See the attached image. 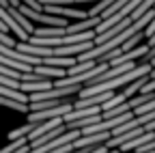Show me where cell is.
I'll list each match as a JSON object with an SVG mask.
<instances>
[{
    "label": "cell",
    "instance_id": "obj_6",
    "mask_svg": "<svg viewBox=\"0 0 155 153\" xmlns=\"http://www.w3.org/2000/svg\"><path fill=\"white\" fill-rule=\"evenodd\" d=\"M147 82H149V73H147V75H142V78H138V80H134V82H129V84L121 91V95H123L125 99H129V97H134V95H138V93H140V88H142Z\"/></svg>",
    "mask_w": 155,
    "mask_h": 153
},
{
    "label": "cell",
    "instance_id": "obj_2",
    "mask_svg": "<svg viewBox=\"0 0 155 153\" xmlns=\"http://www.w3.org/2000/svg\"><path fill=\"white\" fill-rule=\"evenodd\" d=\"M110 138V131H101V134H88V136H80L73 142V149H91L97 145H106V140Z\"/></svg>",
    "mask_w": 155,
    "mask_h": 153
},
{
    "label": "cell",
    "instance_id": "obj_1",
    "mask_svg": "<svg viewBox=\"0 0 155 153\" xmlns=\"http://www.w3.org/2000/svg\"><path fill=\"white\" fill-rule=\"evenodd\" d=\"M43 7V13L48 15H61V17H73V20H86L88 13L86 11H80V9H71V7H56V5H41Z\"/></svg>",
    "mask_w": 155,
    "mask_h": 153
},
{
    "label": "cell",
    "instance_id": "obj_3",
    "mask_svg": "<svg viewBox=\"0 0 155 153\" xmlns=\"http://www.w3.org/2000/svg\"><path fill=\"white\" fill-rule=\"evenodd\" d=\"M129 24H131V20H129V17H125L123 22H119V24H114V26H112V28H108L106 32H101V35H97L95 39H93V43H95V45H99V43H104V41L112 39L114 35H119V32H123V30H125V28H127Z\"/></svg>",
    "mask_w": 155,
    "mask_h": 153
},
{
    "label": "cell",
    "instance_id": "obj_8",
    "mask_svg": "<svg viewBox=\"0 0 155 153\" xmlns=\"http://www.w3.org/2000/svg\"><path fill=\"white\" fill-rule=\"evenodd\" d=\"M95 65H99V63H97V61H82V63H75L73 67H69V69H67V75H78V73H84V71L93 69Z\"/></svg>",
    "mask_w": 155,
    "mask_h": 153
},
{
    "label": "cell",
    "instance_id": "obj_5",
    "mask_svg": "<svg viewBox=\"0 0 155 153\" xmlns=\"http://www.w3.org/2000/svg\"><path fill=\"white\" fill-rule=\"evenodd\" d=\"M32 71H35L37 75H41V78H48V80H58V78H65V75H67V69L45 67V65H37Z\"/></svg>",
    "mask_w": 155,
    "mask_h": 153
},
{
    "label": "cell",
    "instance_id": "obj_12",
    "mask_svg": "<svg viewBox=\"0 0 155 153\" xmlns=\"http://www.w3.org/2000/svg\"><path fill=\"white\" fill-rule=\"evenodd\" d=\"M75 149H73V142H69V145H63V147H58V149H54V151H48V153H73Z\"/></svg>",
    "mask_w": 155,
    "mask_h": 153
},
{
    "label": "cell",
    "instance_id": "obj_7",
    "mask_svg": "<svg viewBox=\"0 0 155 153\" xmlns=\"http://www.w3.org/2000/svg\"><path fill=\"white\" fill-rule=\"evenodd\" d=\"M7 11H9V15L13 17V20H15V22H17L19 26H22V30H24L26 35H32V30H35V26H32V22H30V20H26V17H24L22 13H19L17 9H13V7H9Z\"/></svg>",
    "mask_w": 155,
    "mask_h": 153
},
{
    "label": "cell",
    "instance_id": "obj_10",
    "mask_svg": "<svg viewBox=\"0 0 155 153\" xmlns=\"http://www.w3.org/2000/svg\"><path fill=\"white\" fill-rule=\"evenodd\" d=\"M142 39H144V35H142V32H136L134 37H129V39L121 45V52H129V50H134L136 45H140V41H142Z\"/></svg>",
    "mask_w": 155,
    "mask_h": 153
},
{
    "label": "cell",
    "instance_id": "obj_9",
    "mask_svg": "<svg viewBox=\"0 0 155 153\" xmlns=\"http://www.w3.org/2000/svg\"><path fill=\"white\" fill-rule=\"evenodd\" d=\"M125 5H127V0H114V2H112V5H110V7H108V9L101 13V15H99V17H101V22H104V20H108V17H112L116 11H119V9H123Z\"/></svg>",
    "mask_w": 155,
    "mask_h": 153
},
{
    "label": "cell",
    "instance_id": "obj_4",
    "mask_svg": "<svg viewBox=\"0 0 155 153\" xmlns=\"http://www.w3.org/2000/svg\"><path fill=\"white\" fill-rule=\"evenodd\" d=\"M67 131V127H65V123L63 125H58V127H54V129H50L48 134H43V136H39L37 140H32V142H28V147H30V151L32 149H39V147H43V145H48L50 140H54V138H58L61 134H65Z\"/></svg>",
    "mask_w": 155,
    "mask_h": 153
},
{
    "label": "cell",
    "instance_id": "obj_11",
    "mask_svg": "<svg viewBox=\"0 0 155 153\" xmlns=\"http://www.w3.org/2000/svg\"><path fill=\"white\" fill-rule=\"evenodd\" d=\"M24 145H28V140L26 138H17V140H11L5 149H0V153H13V151H17V149H22Z\"/></svg>",
    "mask_w": 155,
    "mask_h": 153
}]
</instances>
